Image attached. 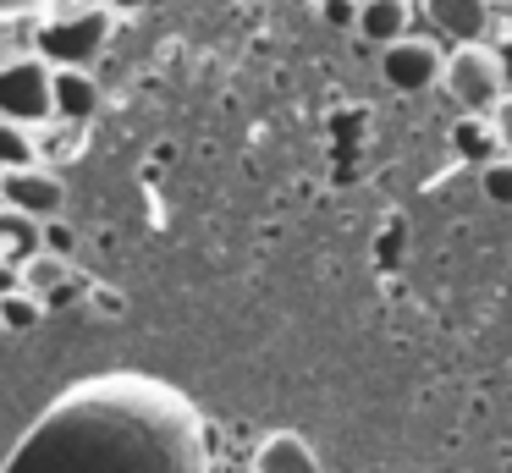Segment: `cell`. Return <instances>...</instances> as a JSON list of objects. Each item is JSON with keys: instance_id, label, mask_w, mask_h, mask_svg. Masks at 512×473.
<instances>
[{"instance_id": "6da1fadb", "label": "cell", "mask_w": 512, "mask_h": 473, "mask_svg": "<svg viewBox=\"0 0 512 473\" xmlns=\"http://www.w3.org/2000/svg\"><path fill=\"white\" fill-rule=\"evenodd\" d=\"M0 473H210V429L177 385L116 369L50 396Z\"/></svg>"}, {"instance_id": "7a4b0ae2", "label": "cell", "mask_w": 512, "mask_h": 473, "mask_svg": "<svg viewBox=\"0 0 512 473\" xmlns=\"http://www.w3.org/2000/svg\"><path fill=\"white\" fill-rule=\"evenodd\" d=\"M111 44V11L100 0H56L34 28V55L61 66L89 72V61H100V50Z\"/></svg>"}, {"instance_id": "3957f363", "label": "cell", "mask_w": 512, "mask_h": 473, "mask_svg": "<svg viewBox=\"0 0 512 473\" xmlns=\"http://www.w3.org/2000/svg\"><path fill=\"white\" fill-rule=\"evenodd\" d=\"M441 88L452 94V105L463 110V116H490V110L512 94L507 72H501V55L490 50V44H452V50H446Z\"/></svg>"}, {"instance_id": "277c9868", "label": "cell", "mask_w": 512, "mask_h": 473, "mask_svg": "<svg viewBox=\"0 0 512 473\" xmlns=\"http://www.w3.org/2000/svg\"><path fill=\"white\" fill-rule=\"evenodd\" d=\"M0 121L17 127H50L56 121V66L39 55H12L0 61Z\"/></svg>"}, {"instance_id": "5b68a950", "label": "cell", "mask_w": 512, "mask_h": 473, "mask_svg": "<svg viewBox=\"0 0 512 473\" xmlns=\"http://www.w3.org/2000/svg\"><path fill=\"white\" fill-rule=\"evenodd\" d=\"M441 72H446V50L435 39H424V33H413V39L380 50V77H386L397 94H424V88H441Z\"/></svg>"}, {"instance_id": "8992f818", "label": "cell", "mask_w": 512, "mask_h": 473, "mask_svg": "<svg viewBox=\"0 0 512 473\" xmlns=\"http://www.w3.org/2000/svg\"><path fill=\"white\" fill-rule=\"evenodd\" d=\"M0 204L45 226V220H56L61 209H67V187H61V171H50V165L6 171V176H0Z\"/></svg>"}, {"instance_id": "52a82bcc", "label": "cell", "mask_w": 512, "mask_h": 473, "mask_svg": "<svg viewBox=\"0 0 512 473\" xmlns=\"http://www.w3.org/2000/svg\"><path fill=\"white\" fill-rule=\"evenodd\" d=\"M419 6L452 44H490L496 33V0H419Z\"/></svg>"}, {"instance_id": "ba28073f", "label": "cell", "mask_w": 512, "mask_h": 473, "mask_svg": "<svg viewBox=\"0 0 512 473\" xmlns=\"http://www.w3.org/2000/svg\"><path fill=\"white\" fill-rule=\"evenodd\" d=\"M413 17H419V0H358V39L391 50V44L413 39Z\"/></svg>"}, {"instance_id": "9c48e42d", "label": "cell", "mask_w": 512, "mask_h": 473, "mask_svg": "<svg viewBox=\"0 0 512 473\" xmlns=\"http://www.w3.org/2000/svg\"><path fill=\"white\" fill-rule=\"evenodd\" d=\"M254 473H325V462H320V451H314L303 435H292V429H276V435L259 440Z\"/></svg>"}, {"instance_id": "30bf717a", "label": "cell", "mask_w": 512, "mask_h": 473, "mask_svg": "<svg viewBox=\"0 0 512 473\" xmlns=\"http://www.w3.org/2000/svg\"><path fill=\"white\" fill-rule=\"evenodd\" d=\"M100 83L94 72H78V66H61L56 72V121H83L89 127L94 110H100Z\"/></svg>"}, {"instance_id": "8fae6325", "label": "cell", "mask_w": 512, "mask_h": 473, "mask_svg": "<svg viewBox=\"0 0 512 473\" xmlns=\"http://www.w3.org/2000/svg\"><path fill=\"white\" fill-rule=\"evenodd\" d=\"M34 253H45V231H39V220H28V215H17V209L0 204V264L23 270Z\"/></svg>"}, {"instance_id": "7c38bea8", "label": "cell", "mask_w": 512, "mask_h": 473, "mask_svg": "<svg viewBox=\"0 0 512 473\" xmlns=\"http://www.w3.org/2000/svg\"><path fill=\"white\" fill-rule=\"evenodd\" d=\"M34 143H39V165L61 171V165L89 154V127H83V121H50V127L34 132Z\"/></svg>"}, {"instance_id": "4fadbf2b", "label": "cell", "mask_w": 512, "mask_h": 473, "mask_svg": "<svg viewBox=\"0 0 512 473\" xmlns=\"http://www.w3.org/2000/svg\"><path fill=\"white\" fill-rule=\"evenodd\" d=\"M67 281H78V275H72V264L67 259H61V253H34V259H28L23 264V292H34L39 297V303H56V297H67L72 292V286Z\"/></svg>"}, {"instance_id": "5bb4252c", "label": "cell", "mask_w": 512, "mask_h": 473, "mask_svg": "<svg viewBox=\"0 0 512 473\" xmlns=\"http://www.w3.org/2000/svg\"><path fill=\"white\" fill-rule=\"evenodd\" d=\"M452 149L463 154V160H474L479 171H485L490 160H501V138H496V121L490 116H463L452 127Z\"/></svg>"}, {"instance_id": "9a60e30c", "label": "cell", "mask_w": 512, "mask_h": 473, "mask_svg": "<svg viewBox=\"0 0 512 473\" xmlns=\"http://www.w3.org/2000/svg\"><path fill=\"white\" fill-rule=\"evenodd\" d=\"M28 165H39L34 127H17V121H0V176H6V171H28Z\"/></svg>"}, {"instance_id": "2e32d148", "label": "cell", "mask_w": 512, "mask_h": 473, "mask_svg": "<svg viewBox=\"0 0 512 473\" xmlns=\"http://www.w3.org/2000/svg\"><path fill=\"white\" fill-rule=\"evenodd\" d=\"M39 319H45V303H39L34 292H6L0 297V325L6 330H34Z\"/></svg>"}, {"instance_id": "e0dca14e", "label": "cell", "mask_w": 512, "mask_h": 473, "mask_svg": "<svg viewBox=\"0 0 512 473\" xmlns=\"http://www.w3.org/2000/svg\"><path fill=\"white\" fill-rule=\"evenodd\" d=\"M479 187H485L490 204L512 209V160H507V154H501V160H490L485 171H479Z\"/></svg>"}, {"instance_id": "ac0fdd59", "label": "cell", "mask_w": 512, "mask_h": 473, "mask_svg": "<svg viewBox=\"0 0 512 473\" xmlns=\"http://www.w3.org/2000/svg\"><path fill=\"white\" fill-rule=\"evenodd\" d=\"M320 11H325L331 28H353L358 33V0H320Z\"/></svg>"}, {"instance_id": "d6986e66", "label": "cell", "mask_w": 512, "mask_h": 473, "mask_svg": "<svg viewBox=\"0 0 512 473\" xmlns=\"http://www.w3.org/2000/svg\"><path fill=\"white\" fill-rule=\"evenodd\" d=\"M490 50L501 55V72H507V88H512V17L496 22V33H490Z\"/></svg>"}, {"instance_id": "ffe728a7", "label": "cell", "mask_w": 512, "mask_h": 473, "mask_svg": "<svg viewBox=\"0 0 512 473\" xmlns=\"http://www.w3.org/2000/svg\"><path fill=\"white\" fill-rule=\"evenodd\" d=\"M490 121H496V138H501V154L512 160V94L501 99L496 110H490Z\"/></svg>"}, {"instance_id": "44dd1931", "label": "cell", "mask_w": 512, "mask_h": 473, "mask_svg": "<svg viewBox=\"0 0 512 473\" xmlns=\"http://www.w3.org/2000/svg\"><path fill=\"white\" fill-rule=\"evenodd\" d=\"M45 11V0H0V22H17V17H34Z\"/></svg>"}, {"instance_id": "7402d4cb", "label": "cell", "mask_w": 512, "mask_h": 473, "mask_svg": "<svg viewBox=\"0 0 512 473\" xmlns=\"http://www.w3.org/2000/svg\"><path fill=\"white\" fill-rule=\"evenodd\" d=\"M100 6H105V11H144L149 0H100Z\"/></svg>"}, {"instance_id": "603a6c76", "label": "cell", "mask_w": 512, "mask_h": 473, "mask_svg": "<svg viewBox=\"0 0 512 473\" xmlns=\"http://www.w3.org/2000/svg\"><path fill=\"white\" fill-rule=\"evenodd\" d=\"M292 6H320V0H292Z\"/></svg>"}, {"instance_id": "cb8c5ba5", "label": "cell", "mask_w": 512, "mask_h": 473, "mask_svg": "<svg viewBox=\"0 0 512 473\" xmlns=\"http://www.w3.org/2000/svg\"><path fill=\"white\" fill-rule=\"evenodd\" d=\"M496 6H507V11H512V0H496Z\"/></svg>"}, {"instance_id": "d4e9b609", "label": "cell", "mask_w": 512, "mask_h": 473, "mask_svg": "<svg viewBox=\"0 0 512 473\" xmlns=\"http://www.w3.org/2000/svg\"><path fill=\"white\" fill-rule=\"evenodd\" d=\"M0 336H6V325H0Z\"/></svg>"}]
</instances>
